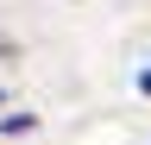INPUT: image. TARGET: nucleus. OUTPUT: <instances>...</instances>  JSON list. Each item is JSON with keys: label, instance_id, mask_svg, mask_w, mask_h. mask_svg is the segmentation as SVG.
Segmentation results:
<instances>
[{"label": "nucleus", "instance_id": "nucleus-2", "mask_svg": "<svg viewBox=\"0 0 151 145\" xmlns=\"http://www.w3.org/2000/svg\"><path fill=\"white\" fill-rule=\"evenodd\" d=\"M0 101H6V95H0Z\"/></svg>", "mask_w": 151, "mask_h": 145}, {"label": "nucleus", "instance_id": "nucleus-1", "mask_svg": "<svg viewBox=\"0 0 151 145\" xmlns=\"http://www.w3.org/2000/svg\"><path fill=\"white\" fill-rule=\"evenodd\" d=\"M139 88H145V95H151V69H145V76H139Z\"/></svg>", "mask_w": 151, "mask_h": 145}]
</instances>
